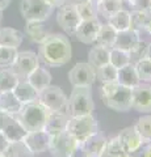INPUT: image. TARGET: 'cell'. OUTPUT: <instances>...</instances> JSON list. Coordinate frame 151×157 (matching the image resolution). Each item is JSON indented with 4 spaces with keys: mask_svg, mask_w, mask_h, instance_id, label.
<instances>
[{
    "mask_svg": "<svg viewBox=\"0 0 151 157\" xmlns=\"http://www.w3.org/2000/svg\"><path fill=\"white\" fill-rule=\"evenodd\" d=\"M38 59L46 67H62L71 60L70 39L65 34H50L38 48Z\"/></svg>",
    "mask_w": 151,
    "mask_h": 157,
    "instance_id": "obj_1",
    "label": "cell"
},
{
    "mask_svg": "<svg viewBox=\"0 0 151 157\" xmlns=\"http://www.w3.org/2000/svg\"><path fill=\"white\" fill-rule=\"evenodd\" d=\"M101 98L105 106L114 111H129L131 109V88L117 81L101 85Z\"/></svg>",
    "mask_w": 151,
    "mask_h": 157,
    "instance_id": "obj_2",
    "label": "cell"
},
{
    "mask_svg": "<svg viewBox=\"0 0 151 157\" xmlns=\"http://www.w3.org/2000/svg\"><path fill=\"white\" fill-rule=\"evenodd\" d=\"M49 114V110L38 101H33L29 104H24L21 106L16 119L22 124V127L28 132L43 130L45 122Z\"/></svg>",
    "mask_w": 151,
    "mask_h": 157,
    "instance_id": "obj_3",
    "label": "cell"
},
{
    "mask_svg": "<svg viewBox=\"0 0 151 157\" xmlns=\"http://www.w3.org/2000/svg\"><path fill=\"white\" fill-rule=\"evenodd\" d=\"M93 110H95V104H93V97H92L91 88L74 86L70 97L67 98L66 111L69 117L92 114Z\"/></svg>",
    "mask_w": 151,
    "mask_h": 157,
    "instance_id": "obj_4",
    "label": "cell"
},
{
    "mask_svg": "<svg viewBox=\"0 0 151 157\" xmlns=\"http://www.w3.org/2000/svg\"><path fill=\"white\" fill-rule=\"evenodd\" d=\"M66 131L76 141L83 143L87 137H89L91 135L99 131V124H97L96 118L92 114L70 117L66 126Z\"/></svg>",
    "mask_w": 151,
    "mask_h": 157,
    "instance_id": "obj_5",
    "label": "cell"
},
{
    "mask_svg": "<svg viewBox=\"0 0 151 157\" xmlns=\"http://www.w3.org/2000/svg\"><path fill=\"white\" fill-rule=\"evenodd\" d=\"M53 9L46 0H22L20 4V13L25 21H46Z\"/></svg>",
    "mask_w": 151,
    "mask_h": 157,
    "instance_id": "obj_6",
    "label": "cell"
},
{
    "mask_svg": "<svg viewBox=\"0 0 151 157\" xmlns=\"http://www.w3.org/2000/svg\"><path fill=\"white\" fill-rule=\"evenodd\" d=\"M37 101L42 104L49 111H66L67 97L59 86L49 85L38 92Z\"/></svg>",
    "mask_w": 151,
    "mask_h": 157,
    "instance_id": "obj_7",
    "label": "cell"
},
{
    "mask_svg": "<svg viewBox=\"0 0 151 157\" xmlns=\"http://www.w3.org/2000/svg\"><path fill=\"white\" fill-rule=\"evenodd\" d=\"M79 141H76L66 130L59 134L51 135L50 144H49V152L53 157H70L72 151L75 149Z\"/></svg>",
    "mask_w": 151,
    "mask_h": 157,
    "instance_id": "obj_8",
    "label": "cell"
},
{
    "mask_svg": "<svg viewBox=\"0 0 151 157\" xmlns=\"http://www.w3.org/2000/svg\"><path fill=\"white\" fill-rule=\"evenodd\" d=\"M81 18L77 13L76 6H72L70 3H65L63 6L58 8L57 12V22L63 30H65L69 36L74 37L76 28L79 26Z\"/></svg>",
    "mask_w": 151,
    "mask_h": 157,
    "instance_id": "obj_9",
    "label": "cell"
},
{
    "mask_svg": "<svg viewBox=\"0 0 151 157\" xmlns=\"http://www.w3.org/2000/svg\"><path fill=\"white\" fill-rule=\"evenodd\" d=\"M40 66V59L34 51H20L17 52L16 60L11 70L16 73L20 80H26V77Z\"/></svg>",
    "mask_w": 151,
    "mask_h": 157,
    "instance_id": "obj_10",
    "label": "cell"
},
{
    "mask_svg": "<svg viewBox=\"0 0 151 157\" xmlns=\"http://www.w3.org/2000/svg\"><path fill=\"white\" fill-rule=\"evenodd\" d=\"M69 80L72 86H88L91 88L96 81V68L88 62L76 63L69 72Z\"/></svg>",
    "mask_w": 151,
    "mask_h": 157,
    "instance_id": "obj_11",
    "label": "cell"
},
{
    "mask_svg": "<svg viewBox=\"0 0 151 157\" xmlns=\"http://www.w3.org/2000/svg\"><path fill=\"white\" fill-rule=\"evenodd\" d=\"M131 109L139 113L151 111V84L141 81L131 88Z\"/></svg>",
    "mask_w": 151,
    "mask_h": 157,
    "instance_id": "obj_12",
    "label": "cell"
},
{
    "mask_svg": "<svg viewBox=\"0 0 151 157\" xmlns=\"http://www.w3.org/2000/svg\"><path fill=\"white\" fill-rule=\"evenodd\" d=\"M101 24L103 22H101V20L99 17L91 18V20H81L79 26L76 28L74 37L79 42L84 43V45H93Z\"/></svg>",
    "mask_w": 151,
    "mask_h": 157,
    "instance_id": "obj_13",
    "label": "cell"
},
{
    "mask_svg": "<svg viewBox=\"0 0 151 157\" xmlns=\"http://www.w3.org/2000/svg\"><path fill=\"white\" fill-rule=\"evenodd\" d=\"M120 140V144L122 147L124 152L126 153H135L141 147L143 144H146V141L141 137V135L137 132L134 126H130V127H125L124 130L120 131V134L117 135Z\"/></svg>",
    "mask_w": 151,
    "mask_h": 157,
    "instance_id": "obj_14",
    "label": "cell"
},
{
    "mask_svg": "<svg viewBox=\"0 0 151 157\" xmlns=\"http://www.w3.org/2000/svg\"><path fill=\"white\" fill-rule=\"evenodd\" d=\"M50 137L51 136L45 130H38V131L28 132L22 140L28 145V148L34 155H37V153H43V152L49 149Z\"/></svg>",
    "mask_w": 151,
    "mask_h": 157,
    "instance_id": "obj_15",
    "label": "cell"
},
{
    "mask_svg": "<svg viewBox=\"0 0 151 157\" xmlns=\"http://www.w3.org/2000/svg\"><path fill=\"white\" fill-rule=\"evenodd\" d=\"M69 118L70 117L67 114V111H49L43 130L50 136L59 134V132L66 130Z\"/></svg>",
    "mask_w": 151,
    "mask_h": 157,
    "instance_id": "obj_16",
    "label": "cell"
},
{
    "mask_svg": "<svg viewBox=\"0 0 151 157\" xmlns=\"http://www.w3.org/2000/svg\"><path fill=\"white\" fill-rule=\"evenodd\" d=\"M25 33L32 42L42 43L50 36V30L45 25V21H25Z\"/></svg>",
    "mask_w": 151,
    "mask_h": 157,
    "instance_id": "obj_17",
    "label": "cell"
},
{
    "mask_svg": "<svg viewBox=\"0 0 151 157\" xmlns=\"http://www.w3.org/2000/svg\"><path fill=\"white\" fill-rule=\"evenodd\" d=\"M106 141H108V139L105 137V135H103L100 131H97L96 134L87 137L81 144L91 157H101V155L104 153Z\"/></svg>",
    "mask_w": 151,
    "mask_h": 157,
    "instance_id": "obj_18",
    "label": "cell"
},
{
    "mask_svg": "<svg viewBox=\"0 0 151 157\" xmlns=\"http://www.w3.org/2000/svg\"><path fill=\"white\" fill-rule=\"evenodd\" d=\"M139 41H141V34L137 30L130 28L124 32H117V37H116V42L113 47L122 48V50L130 52L131 48L137 45Z\"/></svg>",
    "mask_w": 151,
    "mask_h": 157,
    "instance_id": "obj_19",
    "label": "cell"
},
{
    "mask_svg": "<svg viewBox=\"0 0 151 157\" xmlns=\"http://www.w3.org/2000/svg\"><path fill=\"white\" fill-rule=\"evenodd\" d=\"M26 81L34 88L37 92H40L43 88H46L51 84V73L49 72L47 68L38 66L36 70L26 77Z\"/></svg>",
    "mask_w": 151,
    "mask_h": 157,
    "instance_id": "obj_20",
    "label": "cell"
},
{
    "mask_svg": "<svg viewBox=\"0 0 151 157\" xmlns=\"http://www.w3.org/2000/svg\"><path fill=\"white\" fill-rule=\"evenodd\" d=\"M117 82L128 88H133L139 84L141 80L137 71H135L134 63H129V64L117 70Z\"/></svg>",
    "mask_w": 151,
    "mask_h": 157,
    "instance_id": "obj_21",
    "label": "cell"
},
{
    "mask_svg": "<svg viewBox=\"0 0 151 157\" xmlns=\"http://www.w3.org/2000/svg\"><path fill=\"white\" fill-rule=\"evenodd\" d=\"M24 41V34L13 28H0V46L18 48Z\"/></svg>",
    "mask_w": 151,
    "mask_h": 157,
    "instance_id": "obj_22",
    "label": "cell"
},
{
    "mask_svg": "<svg viewBox=\"0 0 151 157\" xmlns=\"http://www.w3.org/2000/svg\"><path fill=\"white\" fill-rule=\"evenodd\" d=\"M122 6L124 3L121 0H100L96 4L97 16L101 20V22H106L110 16L122 9Z\"/></svg>",
    "mask_w": 151,
    "mask_h": 157,
    "instance_id": "obj_23",
    "label": "cell"
},
{
    "mask_svg": "<svg viewBox=\"0 0 151 157\" xmlns=\"http://www.w3.org/2000/svg\"><path fill=\"white\" fill-rule=\"evenodd\" d=\"M14 93V96L17 97V100L21 102V104H29V102L37 101L38 98V92L33 88L26 80H20L18 84L16 85V88L12 90Z\"/></svg>",
    "mask_w": 151,
    "mask_h": 157,
    "instance_id": "obj_24",
    "label": "cell"
},
{
    "mask_svg": "<svg viewBox=\"0 0 151 157\" xmlns=\"http://www.w3.org/2000/svg\"><path fill=\"white\" fill-rule=\"evenodd\" d=\"M116 37H117V32L114 30V28L110 26L108 22H103L99 29V33H97L95 45L103 46L106 48H112L114 46Z\"/></svg>",
    "mask_w": 151,
    "mask_h": 157,
    "instance_id": "obj_25",
    "label": "cell"
},
{
    "mask_svg": "<svg viewBox=\"0 0 151 157\" xmlns=\"http://www.w3.org/2000/svg\"><path fill=\"white\" fill-rule=\"evenodd\" d=\"M22 104L17 100L14 93L11 92H3L0 93V110L8 113L13 117H16L20 111Z\"/></svg>",
    "mask_w": 151,
    "mask_h": 157,
    "instance_id": "obj_26",
    "label": "cell"
},
{
    "mask_svg": "<svg viewBox=\"0 0 151 157\" xmlns=\"http://www.w3.org/2000/svg\"><path fill=\"white\" fill-rule=\"evenodd\" d=\"M109 51L110 48L95 45L88 52V63L93 68H100L109 63Z\"/></svg>",
    "mask_w": 151,
    "mask_h": 157,
    "instance_id": "obj_27",
    "label": "cell"
},
{
    "mask_svg": "<svg viewBox=\"0 0 151 157\" xmlns=\"http://www.w3.org/2000/svg\"><path fill=\"white\" fill-rule=\"evenodd\" d=\"M6 135L8 141H18L22 140L25 135L28 134V131L24 128L22 124L16 119V117H13L11 121L8 122V124L4 127V130L2 131Z\"/></svg>",
    "mask_w": 151,
    "mask_h": 157,
    "instance_id": "obj_28",
    "label": "cell"
},
{
    "mask_svg": "<svg viewBox=\"0 0 151 157\" xmlns=\"http://www.w3.org/2000/svg\"><path fill=\"white\" fill-rule=\"evenodd\" d=\"M106 22L110 26H113L116 32L128 30V29H130V11H126L124 8L120 9L113 16H110Z\"/></svg>",
    "mask_w": 151,
    "mask_h": 157,
    "instance_id": "obj_29",
    "label": "cell"
},
{
    "mask_svg": "<svg viewBox=\"0 0 151 157\" xmlns=\"http://www.w3.org/2000/svg\"><path fill=\"white\" fill-rule=\"evenodd\" d=\"M20 78L11 68H2L0 70V93L11 92L18 84Z\"/></svg>",
    "mask_w": 151,
    "mask_h": 157,
    "instance_id": "obj_30",
    "label": "cell"
},
{
    "mask_svg": "<svg viewBox=\"0 0 151 157\" xmlns=\"http://www.w3.org/2000/svg\"><path fill=\"white\" fill-rule=\"evenodd\" d=\"M4 155L7 157H33L34 156V153L24 143V140L9 141L6 151H4Z\"/></svg>",
    "mask_w": 151,
    "mask_h": 157,
    "instance_id": "obj_31",
    "label": "cell"
},
{
    "mask_svg": "<svg viewBox=\"0 0 151 157\" xmlns=\"http://www.w3.org/2000/svg\"><path fill=\"white\" fill-rule=\"evenodd\" d=\"M109 63L118 70V68L131 63L130 52L126 51V50H122V48L112 47L110 51H109Z\"/></svg>",
    "mask_w": 151,
    "mask_h": 157,
    "instance_id": "obj_32",
    "label": "cell"
},
{
    "mask_svg": "<svg viewBox=\"0 0 151 157\" xmlns=\"http://www.w3.org/2000/svg\"><path fill=\"white\" fill-rule=\"evenodd\" d=\"M151 17L149 16L147 12H141V11H130V28L137 30L139 34L143 33L145 28L147 26Z\"/></svg>",
    "mask_w": 151,
    "mask_h": 157,
    "instance_id": "obj_33",
    "label": "cell"
},
{
    "mask_svg": "<svg viewBox=\"0 0 151 157\" xmlns=\"http://www.w3.org/2000/svg\"><path fill=\"white\" fill-rule=\"evenodd\" d=\"M134 127L146 143H150L151 141V115L141 117L137 121V123L134 124Z\"/></svg>",
    "mask_w": 151,
    "mask_h": 157,
    "instance_id": "obj_34",
    "label": "cell"
},
{
    "mask_svg": "<svg viewBox=\"0 0 151 157\" xmlns=\"http://www.w3.org/2000/svg\"><path fill=\"white\" fill-rule=\"evenodd\" d=\"M96 78H99L103 84H106V82H114V81H117V68L112 66L110 63L97 68L96 70Z\"/></svg>",
    "mask_w": 151,
    "mask_h": 157,
    "instance_id": "obj_35",
    "label": "cell"
},
{
    "mask_svg": "<svg viewBox=\"0 0 151 157\" xmlns=\"http://www.w3.org/2000/svg\"><path fill=\"white\" fill-rule=\"evenodd\" d=\"M135 71L138 73V77L141 81L149 82L151 81V59L142 58L134 63Z\"/></svg>",
    "mask_w": 151,
    "mask_h": 157,
    "instance_id": "obj_36",
    "label": "cell"
},
{
    "mask_svg": "<svg viewBox=\"0 0 151 157\" xmlns=\"http://www.w3.org/2000/svg\"><path fill=\"white\" fill-rule=\"evenodd\" d=\"M17 48L0 46V68H11L16 60Z\"/></svg>",
    "mask_w": 151,
    "mask_h": 157,
    "instance_id": "obj_37",
    "label": "cell"
},
{
    "mask_svg": "<svg viewBox=\"0 0 151 157\" xmlns=\"http://www.w3.org/2000/svg\"><path fill=\"white\" fill-rule=\"evenodd\" d=\"M121 153H124V149L120 144L118 137L116 136V137H112V139H109L108 141H106L104 153L101 155V157H117Z\"/></svg>",
    "mask_w": 151,
    "mask_h": 157,
    "instance_id": "obj_38",
    "label": "cell"
},
{
    "mask_svg": "<svg viewBox=\"0 0 151 157\" xmlns=\"http://www.w3.org/2000/svg\"><path fill=\"white\" fill-rule=\"evenodd\" d=\"M77 13L81 20H91V18H97V9H96V4L93 3H84L81 6H77Z\"/></svg>",
    "mask_w": 151,
    "mask_h": 157,
    "instance_id": "obj_39",
    "label": "cell"
},
{
    "mask_svg": "<svg viewBox=\"0 0 151 157\" xmlns=\"http://www.w3.org/2000/svg\"><path fill=\"white\" fill-rule=\"evenodd\" d=\"M147 45L149 43L143 41L142 38H141V41L135 45L133 48H131L130 51V56H131V63H135L137 60L142 58H146V51H147Z\"/></svg>",
    "mask_w": 151,
    "mask_h": 157,
    "instance_id": "obj_40",
    "label": "cell"
},
{
    "mask_svg": "<svg viewBox=\"0 0 151 157\" xmlns=\"http://www.w3.org/2000/svg\"><path fill=\"white\" fill-rule=\"evenodd\" d=\"M131 11H141V12H147L149 8L151 7V0H128Z\"/></svg>",
    "mask_w": 151,
    "mask_h": 157,
    "instance_id": "obj_41",
    "label": "cell"
},
{
    "mask_svg": "<svg viewBox=\"0 0 151 157\" xmlns=\"http://www.w3.org/2000/svg\"><path fill=\"white\" fill-rule=\"evenodd\" d=\"M134 157H151V141L141 147V148L135 152Z\"/></svg>",
    "mask_w": 151,
    "mask_h": 157,
    "instance_id": "obj_42",
    "label": "cell"
},
{
    "mask_svg": "<svg viewBox=\"0 0 151 157\" xmlns=\"http://www.w3.org/2000/svg\"><path fill=\"white\" fill-rule=\"evenodd\" d=\"M70 157H91L89 153L85 151V148L83 147L81 143H77V145L75 147V149L72 151V153Z\"/></svg>",
    "mask_w": 151,
    "mask_h": 157,
    "instance_id": "obj_43",
    "label": "cell"
},
{
    "mask_svg": "<svg viewBox=\"0 0 151 157\" xmlns=\"http://www.w3.org/2000/svg\"><path fill=\"white\" fill-rule=\"evenodd\" d=\"M12 118H13V115L8 114V113L3 111V110H0V131L4 130V127L8 124V122L11 121Z\"/></svg>",
    "mask_w": 151,
    "mask_h": 157,
    "instance_id": "obj_44",
    "label": "cell"
},
{
    "mask_svg": "<svg viewBox=\"0 0 151 157\" xmlns=\"http://www.w3.org/2000/svg\"><path fill=\"white\" fill-rule=\"evenodd\" d=\"M8 143H9V141L7 140L6 135H4L3 132L0 131V153H4V151H6Z\"/></svg>",
    "mask_w": 151,
    "mask_h": 157,
    "instance_id": "obj_45",
    "label": "cell"
},
{
    "mask_svg": "<svg viewBox=\"0 0 151 157\" xmlns=\"http://www.w3.org/2000/svg\"><path fill=\"white\" fill-rule=\"evenodd\" d=\"M46 2L50 4L53 8H59L61 6H63V4L66 3V0H46Z\"/></svg>",
    "mask_w": 151,
    "mask_h": 157,
    "instance_id": "obj_46",
    "label": "cell"
},
{
    "mask_svg": "<svg viewBox=\"0 0 151 157\" xmlns=\"http://www.w3.org/2000/svg\"><path fill=\"white\" fill-rule=\"evenodd\" d=\"M67 3H70V4H72V6H81V4H84V3H88L89 0H66Z\"/></svg>",
    "mask_w": 151,
    "mask_h": 157,
    "instance_id": "obj_47",
    "label": "cell"
},
{
    "mask_svg": "<svg viewBox=\"0 0 151 157\" xmlns=\"http://www.w3.org/2000/svg\"><path fill=\"white\" fill-rule=\"evenodd\" d=\"M11 4V0H0V11H4Z\"/></svg>",
    "mask_w": 151,
    "mask_h": 157,
    "instance_id": "obj_48",
    "label": "cell"
},
{
    "mask_svg": "<svg viewBox=\"0 0 151 157\" xmlns=\"http://www.w3.org/2000/svg\"><path fill=\"white\" fill-rule=\"evenodd\" d=\"M146 58L151 59V43L147 45V51H146Z\"/></svg>",
    "mask_w": 151,
    "mask_h": 157,
    "instance_id": "obj_49",
    "label": "cell"
},
{
    "mask_svg": "<svg viewBox=\"0 0 151 157\" xmlns=\"http://www.w3.org/2000/svg\"><path fill=\"white\" fill-rule=\"evenodd\" d=\"M117 157H134L133 153H126V152H124V153H121L120 156H117Z\"/></svg>",
    "mask_w": 151,
    "mask_h": 157,
    "instance_id": "obj_50",
    "label": "cell"
},
{
    "mask_svg": "<svg viewBox=\"0 0 151 157\" xmlns=\"http://www.w3.org/2000/svg\"><path fill=\"white\" fill-rule=\"evenodd\" d=\"M3 21V11H0V24Z\"/></svg>",
    "mask_w": 151,
    "mask_h": 157,
    "instance_id": "obj_51",
    "label": "cell"
},
{
    "mask_svg": "<svg viewBox=\"0 0 151 157\" xmlns=\"http://www.w3.org/2000/svg\"><path fill=\"white\" fill-rule=\"evenodd\" d=\"M89 2H91V3H93V4H97V3L100 2V0H89Z\"/></svg>",
    "mask_w": 151,
    "mask_h": 157,
    "instance_id": "obj_52",
    "label": "cell"
},
{
    "mask_svg": "<svg viewBox=\"0 0 151 157\" xmlns=\"http://www.w3.org/2000/svg\"><path fill=\"white\" fill-rule=\"evenodd\" d=\"M147 13H149V16H150V17H151V7H150V8H149V11H147Z\"/></svg>",
    "mask_w": 151,
    "mask_h": 157,
    "instance_id": "obj_53",
    "label": "cell"
},
{
    "mask_svg": "<svg viewBox=\"0 0 151 157\" xmlns=\"http://www.w3.org/2000/svg\"><path fill=\"white\" fill-rule=\"evenodd\" d=\"M0 157H7V156L4 155V153H0Z\"/></svg>",
    "mask_w": 151,
    "mask_h": 157,
    "instance_id": "obj_54",
    "label": "cell"
},
{
    "mask_svg": "<svg viewBox=\"0 0 151 157\" xmlns=\"http://www.w3.org/2000/svg\"><path fill=\"white\" fill-rule=\"evenodd\" d=\"M121 2H122V3H126V2H128V0H121Z\"/></svg>",
    "mask_w": 151,
    "mask_h": 157,
    "instance_id": "obj_55",
    "label": "cell"
}]
</instances>
